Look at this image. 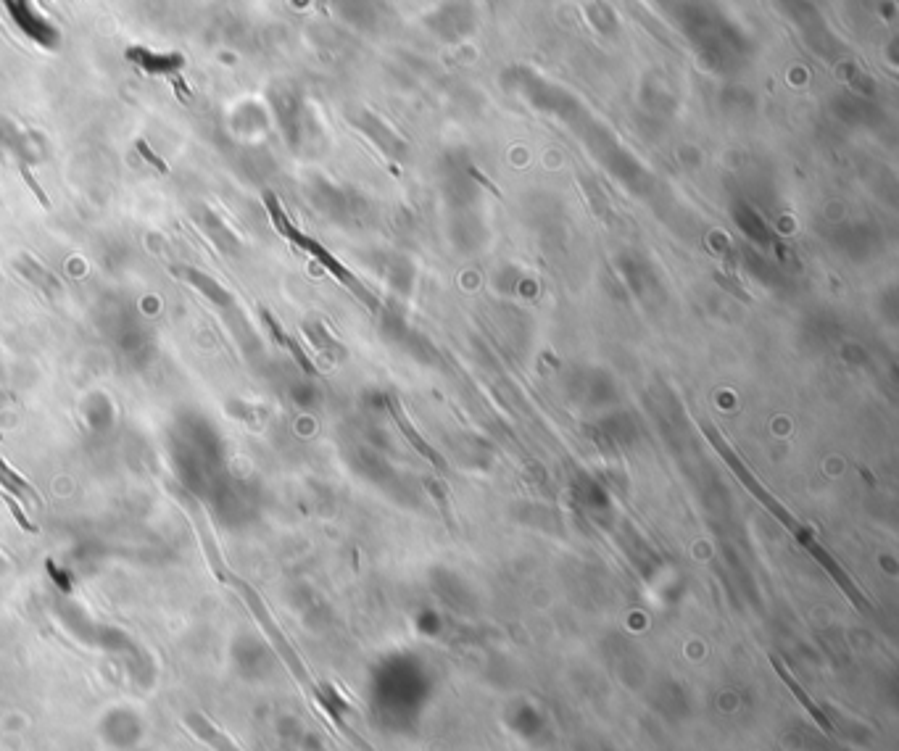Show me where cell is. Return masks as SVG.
<instances>
[{
	"instance_id": "cell-1",
	"label": "cell",
	"mask_w": 899,
	"mask_h": 751,
	"mask_svg": "<svg viewBox=\"0 0 899 751\" xmlns=\"http://www.w3.org/2000/svg\"><path fill=\"white\" fill-rule=\"evenodd\" d=\"M264 203H267L269 219H272V224H275V230L280 232L283 238H288L290 243H293V246H298V248H301V251L309 253L312 259H317L319 264H322V267H325L327 272H330V275L335 277V280L341 282V285H346V288L351 290L354 296H359V298H362V301H367V304H370V306H375V301H372L370 293L364 290L362 282L356 280V277L351 275V272H348L346 267H343L341 261L335 259L333 253L325 251V248L319 246L317 240H312V238H309V235H304V232L298 230L296 224H293L288 217H285L283 206H280V201H277V198H275V193H264Z\"/></svg>"
},
{
	"instance_id": "cell-2",
	"label": "cell",
	"mask_w": 899,
	"mask_h": 751,
	"mask_svg": "<svg viewBox=\"0 0 899 751\" xmlns=\"http://www.w3.org/2000/svg\"><path fill=\"white\" fill-rule=\"evenodd\" d=\"M232 585H235V588H238V591H240V596H243V601H246V604H248L251 614H254L256 622H259V625H261V630L267 633L269 643H272V649H275L277 654H280V659H283L285 665H288V670L293 672V678H296L298 683H301V686L306 688V691H312V694H317L319 688L312 683V678H309V672H306L304 662H301V657H298V654H296V649L290 646V641H288V638H285L283 630L277 628V622L272 620V614H269L267 604L261 601L259 593H256L254 588H251V585L246 583V580H240V578H232Z\"/></svg>"
},
{
	"instance_id": "cell-3",
	"label": "cell",
	"mask_w": 899,
	"mask_h": 751,
	"mask_svg": "<svg viewBox=\"0 0 899 751\" xmlns=\"http://www.w3.org/2000/svg\"><path fill=\"white\" fill-rule=\"evenodd\" d=\"M704 433H707V438H710V441L715 443V448H718L720 454H723V459H725V462H728V467H731V470L736 472V475H739L741 483L747 485L749 491L754 493V499L760 501V504L765 506V509H768V512L773 514V517H776L778 522H783V528L791 530V533L797 535L799 543H805L807 538H810V533H807V530L802 528V525H799V522L794 520V517H791V514L786 512V509H783V506L778 504V501L773 499V496H770V493L765 491V488H762L760 483H757V477L749 475V470H747V467H744V464H741L739 456L733 454L731 448H728V443H725L723 438H720V435L715 433V430H712V427H704Z\"/></svg>"
},
{
	"instance_id": "cell-4",
	"label": "cell",
	"mask_w": 899,
	"mask_h": 751,
	"mask_svg": "<svg viewBox=\"0 0 899 751\" xmlns=\"http://www.w3.org/2000/svg\"><path fill=\"white\" fill-rule=\"evenodd\" d=\"M3 3H6L11 19H14V22L22 27V32H27L32 40H37L40 45L56 43V29L45 22L35 8L29 6V0H3Z\"/></svg>"
},
{
	"instance_id": "cell-5",
	"label": "cell",
	"mask_w": 899,
	"mask_h": 751,
	"mask_svg": "<svg viewBox=\"0 0 899 751\" xmlns=\"http://www.w3.org/2000/svg\"><path fill=\"white\" fill-rule=\"evenodd\" d=\"M770 662H773V670H776L778 675H781L783 683H786V688H789L791 694L797 696L799 704H802V707H805L807 712H810V715H812V720H815V723L820 725V730H823V733H828V736H834L836 728H834V725H831V720H828V717L823 715V709H820L818 704H815V701H812L810 696H807V691L802 686H799L797 680H794V675H791V672L786 670V667H783L781 659L770 657Z\"/></svg>"
},
{
	"instance_id": "cell-6",
	"label": "cell",
	"mask_w": 899,
	"mask_h": 751,
	"mask_svg": "<svg viewBox=\"0 0 899 751\" xmlns=\"http://www.w3.org/2000/svg\"><path fill=\"white\" fill-rule=\"evenodd\" d=\"M185 725H188V730H193V733L201 738L203 744L211 746L214 751H240L238 746L232 744L230 738L217 728V725L211 723V720H206L203 715H198V712H190V715L185 717Z\"/></svg>"
},
{
	"instance_id": "cell-7",
	"label": "cell",
	"mask_w": 899,
	"mask_h": 751,
	"mask_svg": "<svg viewBox=\"0 0 899 751\" xmlns=\"http://www.w3.org/2000/svg\"><path fill=\"white\" fill-rule=\"evenodd\" d=\"M127 58L151 74H172L185 64L182 56H161V53H151L145 51V48H130V51H127Z\"/></svg>"
},
{
	"instance_id": "cell-8",
	"label": "cell",
	"mask_w": 899,
	"mask_h": 751,
	"mask_svg": "<svg viewBox=\"0 0 899 751\" xmlns=\"http://www.w3.org/2000/svg\"><path fill=\"white\" fill-rule=\"evenodd\" d=\"M169 491L177 493V499L182 501V506H185V509H188V512H190V517H193V520L198 522V530H201V533H203V541H206V551H209L211 567L217 570L219 580H225V570H222V562H219V554H217V543H211L209 538H206V517H203L198 501L193 499V496H188V493H185V491H180L177 485H169Z\"/></svg>"
},
{
	"instance_id": "cell-9",
	"label": "cell",
	"mask_w": 899,
	"mask_h": 751,
	"mask_svg": "<svg viewBox=\"0 0 899 751\" xmlns=\"http://www.w3.org/2000/svg\"><path fill=\"white\" fill-rule=\"evenodd\" d=\"M0 485L6 488L8 493H14L16 499L24 501V504H32V506H43V499H40V493L32 488V485L24 480V477L16 475L11 467H8L3 459H0Z\"/></svg>"
},
{
	"instance_id": "cell-10",
	"label": "cell",
	"mask_w": 899,
	"mask_h": 751,
	"mask_svg": "<svg viewBox=\"0 0 899 751\" xmlns=\"http://www.w3.org/2000/svg\"><path fill=\"white\" fill-rule=\"evenodd\" d=\"M174 275L185 277V280H188L190 285H196V288L201 290L203 296L211 298L214 304H222V306L230 304V296H227V290L222 288V285H217V282L211 280V277H206V275H201V272H196V269H174Z\"/></svg>"
},
{
	"instance_id": "cell-11",
	"label": "cell",
	"mask_w": 899,
	"mask_h": 751,
	"mask_svg": "<svg viewBox=\"0 0 899 751\" xmlns=\"http://www.w3.org/2000/svg\"><path fill=\"white\" fill-rule=\"evenodd\" d=\"M388 406H391L393 417H396V422H399V427H401V430H404V435H406V438H409V443H412V446H414V448H417V451H420V454H422V456H428L430 462H433V464H438V467H443L441 456L435 454L433 448H430V446H428V443L422 441V435H420V433H417V430H414V427H412V425H409V419H406V417H404V412H401L399 401H393V398H391V401H388Z\"/></svg>"
},
{
	"instance_id": "cell-12",
	"label": "cell",
	"mask_w": 899,
	"mask_h": 751,
	"mask_svg": "<svg viewBox=\"0 0 899 751\" xmlns=\"http://www.w3.org/2000/svg\"><path fill=\"white\" fill-rule=\"evenodd\" d=\"M19 269H22V275H24V277H29V280L35 282V285H37V288H40V290H45V293H48V296H56L58 290H61V285H58L56 277H53L51 272H48V269L37 267V264H35V261H32V259H22V261H19Z\"/></svg>"
},
{
	"instance_id": "cell-13",
	"label": "cell",
	"mask_w": 899,
	"mask_h": 751,
	"mask_svg": "<svg viewBox=\"0 0 899 751\" xmlns=\"http://www.w3.org/2000/svg\"><path fill=\"white\" fill-rule=\"evenodd\" d=\"M19 172H22L24 182H27V185H29V190H32L37 201H40V206H45V209H51V198L45 195V190L40 188V182H37L35 177H32V172H29V167H27V164H24V161H22V164H19Z\"/></svg>"
},
{
	"instance_id": "cell-14",
	"label": "cell",
	"mask_w": 899,
	"mask_h": 751,
	"mask_svg": "<svg viewBox=\"0 0 899 751\" xmlns=\"http://www.w3.org/2000/svg\"><path fill=\"white\" fill-rule=\"evenodd\" d=\"M285 348H288L290 354H293V359H296L298 367L304 369L306 375H314V364L309 362V356L304 354V348L298 346V340L293 338V335H288V340H285Z\"/></svg>"
},
{
	"instance_id": "cell-15",
	"label": "cell",
	"mask_w": 899,
	"mask_h": 751,
	"mask_svg": "<svg viewBox=\"0 0 899 751\" xmlns=\"http://www.w3.org/2000/svg\"><path fill=\"white\" fill-rule=\"evenodd\" d=\"M261 319H264V325L269 327V333H272V338L277 340V346L285 348V340H288V335H285V330H283V327H280V322H277V319H275V314H272V311H269V309H261Z\"/></svg>"
},
{
	"instance_id": "cell-16",
	"label": "cell",
	"mask_w": 899,
	"mask_h": 751,
	"mask_svg": "<svg viewBox=\"0 0 899 751\" xmlns=\"http://www.w3.org/2000/svg\"><path fill=\"white\" fill-rule=\"evenodd\" d=\"M3 501H6L8 509H11V514H14V517H16V522H19V525H22V528L27 530V533H37V528H35V525H32V522L27 520V514H24L22 506L16 504V499H14V496H11V493H3Z\"/></svg>"
},
{
	"instance_id": "cell-17",
	"label": "cell",
	"mask_w": 899,
	"mask_h": 751,
	"mask_svg": "<svg viewBox=\"0 0 899 751\" xmlns=\"http://www.w3.org/2000/svg\"><path fill=\"white\" fill-rule=\"evenodd\" d=\"M138 151H140V156H143V159L148 161V164H151L153 169H156V172H161V174L169 172L167 164H164V161H161L159 156H156V153H153L151 148H148V143H145V140H138Z\"/></svg>"
}]
</instances>
